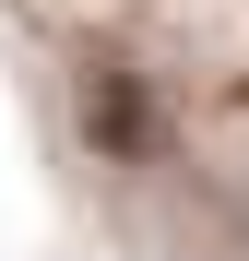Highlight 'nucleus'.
Returning a JSON list of instances; mask_svg holds the SVG:
<instances>
[{"instance_id":"nucleus-1","label":"nucleus","mask_w":249,"mask_h":261,"mask_svg":"<svg viewBox=\"0 0 249 261\" xmlns=\"http://www.w3.org/2000/svg\"><path fill=\"white\" fill-rule=\"evenodd\" d=\"M83 107H95V154H107V166H143V154H154V95H143L119 60L83 71Z\"/></svg>"}]
</instances>
